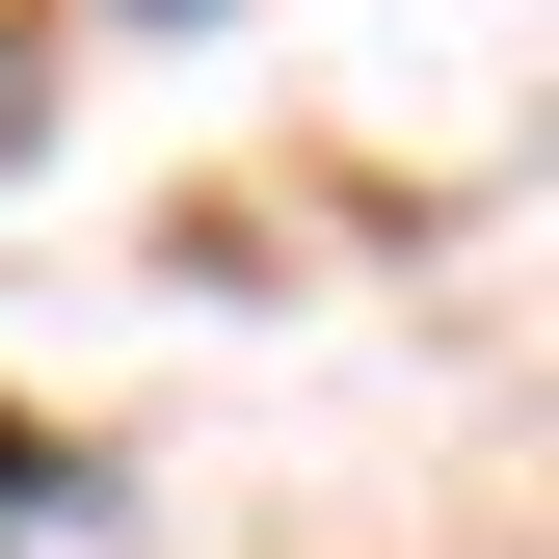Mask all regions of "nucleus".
<instances>
[{"instance_id": "obj_1", "label": "nucleus", "mask_w": 559, "mask_h": 559, "mask_svg": "<svg viewBox=\"0 0 559 559\" xmlns=\"http://www.w3.org/2000/svg\"><path fill=\"white\" fill-rule=\"evenodd\" d=\"M27 507H53V427H27V400H0V533H27Z\"/></svg>"}]
</instances>
